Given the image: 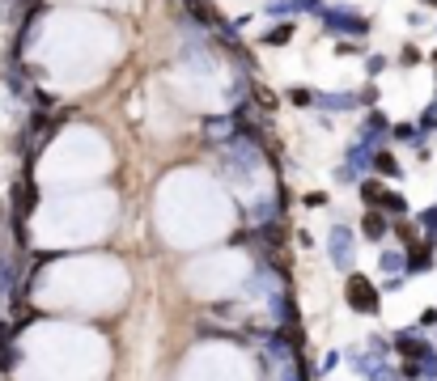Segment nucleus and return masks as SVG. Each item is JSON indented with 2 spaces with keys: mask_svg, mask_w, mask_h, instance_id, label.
Segmentation results:
<instances>
[{
  "mask_svg": "<svg viewBox=\"0 0 437 381\" xmlns=\"http://www.w3.org/2000/svg\"><path fill=\"white\" fill-rule=\"evenodd\" d=\"M344 301H348V310L357 314H378V305H382V292L374 288V279L370 275H348V284H344Z\"/></svg>",
  "mask_w": 437,
  "mask_h": 381,
  "instance_id": "1",
  "label": "nucleus"
},
{
  "mask_svg": "<svg viewBox=\"0 0 437 381\" xmlns=\"http://www.w3.org/2000/svg\"><path fill=\"white\" fill-rule=\"evenodd\" d=\"M187 5V13L196 17L200 25H208V30H216V34H225V38H234V25L225 21V13L216 9V5H204V0H183Z\"/></svg>",
  "mask_w": 437,
  "mask_h": 381,
  "instance_id": "2",
  "label": "nucleus"
},
{
  "mask_svg": "<svg viewBox=\"0 0 437 381\" xmlns=\"http://www.w3.org/2000/svg\"><path fill=\"white\" fill-rule=\"evenodd\" d=\"M327 17V30H348V34H370V17L361 13H348V9H335V13H323Z\"/></svg>",
  "mask_w": 437,
  "mask_h": 381,
  "instance_id": "3",
  "label": "nucleus"
},
{
  "mask_svg": "<svg viewBox=\"0 0 437 381\" xmlns=\"http://www.w3.org/2000/svg\"><path fill=\"white\" fill-rule=\"evenodd\" d=\"M331 263H335V267H348V263H352V233H348L344 224L331 229Z\"/></svg>",
  "mask_w": 437,
  "mask_h": 381,
  "instance_id": "4",
  "label": "nucleus"
},
{
  "mask_svg": "<svg viewBox=\"0 0 437 381\" xmlns=\"http://www.w3.org/2000/svg\"><path fill=\"white\" fill-rule=\"evenodd\" d=\"M403 271H412V275L433 271V246H429V242H421V246H407V254H403Z\"/></svg>",
  "mask_w": 437,
  "mask_h": 381,
  "instance_id": "5",
  "label": "nucleus"
},
{
  "mask_svg": "<svg viewBox=\"0 0 437 381\" xmlns=\"http://www.w3.org/2000/svg\"><path fill=\"white\" fill-rule=\"evenodd\" d=\"M34 203H38V191H34V178L26 170V178H21V187H17V220H26L34 212Z\"/></svg>",
  "mask_w": 437,
  "mask_h": 381,
  "instance_id": "6",
  "label": "nucleus"
},
{
  "mask_svg": "<svg viewBox=\"0 0 437 381\" xmlns=\"http://www.w3.org/2000/svg\"><path fill=\"white\" fill-rule=\"evenodd\" d=\"M386 183H378V178H366V183H361V199H366V208L370 212H382V203H386Z\"/></svg>",
  "mask_w": 437,
  "mask_h": 381,
  "instance_id": "7",
  "label": "nucleus"
},
{
  "mask_svg": "<svg viewBox=\"0 0 437 381\" xmlns=\"http://www.w3.org/2000/svg\"><path fill=\"white\" fill-rule=\"evenodd\" d=\"M370 165H374V174H378V178H403V165L395 161V152H386V148H378V152H374V161H370Z\"/></svg>",
  "mask_w": 437,
  "mask_h": 381,
  "instance_id": "8",
  "label": "nucleus"
},
{
  "mask_svg": "<svg viewBox=\"0 0 437 381\" xmlns=\"http://www.w3.org/2000/svg\"><path fill=\"white\" fill-rule=\"evenodd\" d=\"M361 229H366V238L370 242H382L386 233H391V220H386V212H366V220H361Z\"/></svg>",
  "mask_w": 437,
  "mask_h": 381,
  "instance_id": "9",
  "label": "nucleus"
},
{
  "mask_svg": "<svg viewBox=\"0 0 437 381\" xmlns=\"http://www.w3.org/2000/svg\"><path fill=\"white\" fill-rule=\"evenodd\" d=\"M293 30H298L293 21H280V25H272V30L263 34V43H268V47H284L289 38H293Z\"/></svg>",
  "mask_w": 437,
  "mask_h": 381,
  "instance_id": "10",
  "label": "nucleus"
},
{
  "mask_svg": "<svg viewBox=\"0 0 437 381\" xmlns=\"http://www.w3.org/2000/svg\"><path fill=\"white\" fill-rule=\"evenodd\" d=\"M382 212H386V216H403V212H407V199H403L399 191H391V195H386V203H382Z\"/></svg>",
  "mask_w": 437,
  "mask_h": 381,
  "instance_id": "11",
  "label": "nucleus"
},
{
  "mask_svg": "<svg viewBox=\"0 0 437 381\" xmlns=\"http://www.w3.org/2000/svg\"><path fill=\"white\" fill-rule=\"evenodd\" d=\"M251 97L259 102V106H263V111H272V106H276V102H280V97H276V93H272L268 85H251Z\"/></svg>",
  "mask_w": 437,
  "mask_h": 381,
  "instance_id": "12",
  "label": "nucleus"
},
{
  "mask_svg": "<svg viewBox=\"0 0 437 381\" xmlns=\"http://www.w3.org/2000/svg\"><path fill=\"white\" fill-rule=\"evenodd\" d=\"M421 224H425V242H429V246H437V208L421 212Z\"/></svg>",
  "mask_w": 437,
  "mask_h": 381,
  "instance_id": "13",
  "label": "nucleus"
},
{
  "mask_svg": "<svg viewBox=\"0 0 437 381\" xmlns=\"http://www.w3.org/2000/svg\"><path fill=\"white\" fill-rule=\"evenodd\" d=\"M391 233H395L399 242H407V246H416V229H412L407 220H395V229H391Z\"/></svg>",
  "mask_w": 437,
  "mask_h": 381,
  "instance_id": "14",
  "label": "nucleus"
},
{
  "mask_svg": "<svg viewBox=\"0 0 437 381\" xmlns=\"http://www.w3.org/2000/svg\"><path fill=\"white\" fill-rule=\"evenodd\" d=\"M421 60H425V56H421L416 47H403V56H399V64H403V68H412V64H421Z\"/></svg>",
  "mask_w": 437,
  "mask_h": 381,
  "instance_id": "15",
  "label": "nucleus"
},
{
  "mask_svg": "<svg viewBox=\"0 0 437 381\" xmlns=\"http://www.w3.org/2000/svg\"><path fill=\"white\" fill-rule=\"evenodd\" d=\"M395 140H416V127H407V123H399V127H395Z\"/></svg>",
  "mask_w": 437,
  "mask_h": 381,
  "instance_id": "16",
  "label": "nucleus"
},
{
  "mask_svg": "<svg viewBox=\"0 0 437 381\" xmlns=\"http://www.w3.org/2000/svg\"><path fill=\"white\" fill-rule=\"evenodd\" d=\"M323 203H327L323 191H310V195H306V208H323Z\"/></svg>",
  "mask_w": 437,
  "mask_h": 381,
  "instance_id": "17",
  "label": "nucleus"
},
{
  "mask_svg": "<svg viewBox=\"0 0 437 381\" xmlns=\"http://www.w3.org/2000/svg\"><path fill=\"white\" fill-rule=\"evenodd\" d=\"M289 97H293V102H298V106H310V102H314V97H310L306 89H293V93H289Z\"/></svg>",
  "mask_w": 437,
  "mask_h": 381,
  "instance_id": "18",
  "label": "nucleus"
},
{
  "mask_svg": "<svg viewBox=\"0 0 437 381\" xmlns=\"http://www.w3.org/2000/svg\"><path fill=\"white\" fill-rule=\"evenodd\" d=\"M382 68H386V60H382V56H374V60H370V76H378Z\"/></svg>",
  "mask_w": 437,
  "mask_h": 381,
  "instance_id": "19",
  "label": "nucleus"
},
{
  "mask_svg": "<svg viewBox=\"0 0 437 381\" xmlns=\"http://www.w3.org/2000/svg\"><path fill=\"white\" fill-rule=\"evenodd\" d=\"M433 64H437V51H433Z\"/></svg>",
  "mask_w": 437,
  "mask_h": 381,
  "instance_id": "20",
  "label": "nucleus"
}]
</instances>
